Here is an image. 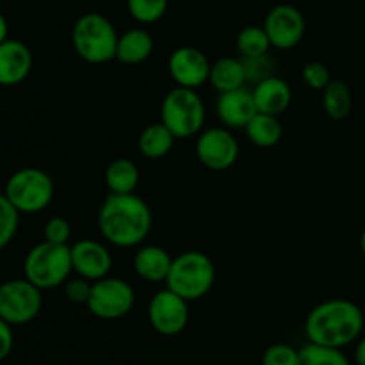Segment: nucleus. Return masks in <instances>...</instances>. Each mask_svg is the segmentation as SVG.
I'll use <instances>...</instances> for the list:
<instances>
[{
  "mask_svg": "<svg viewBox=\"0 0 365 365\" xmlns=\"http://www.w3.org/2000/svg\"><path fill=\"white\" fill-rule=\"evenodd\" d=\"M242 64H245V73H246V82H253V84H259V82L266 81L267 77H273V61L266 56L259 57H241Z\"/></svg>",
  "mask_w": 365,
  "mask_h": 365,
  "instance_id": "nucleus-29",
  "label": "nucleus"
},
{
  "mask_svg": "<svg viewBox=\"0 0 365 365\" xmlns=\"http://www.w3.org/2000/svg\"><path fill=\"white\" fill-rule=\"evenodd\" d=\"M0 4H2V0H0Z\"/></svg>",
  "mask_w": 365,
  "mask_h": 365,
  "instance_id": "nucleus-38",
  "label": "nucleus"
},
{
  "mask_svg": "<svg viewBox=\"0 0 365 365\" xmlns=\"http://www.w3.org/2000/svg\"><path fill=\"white\" fill-rule=\"evenodd\" d=\"M302 77L303 82H305L309 88L316 89V91H323V89L334 81L327 64L319 63V61H312V63L305 64V68H303L302 71Z\"/></svg>",
  "mask_w": 365,
  "mask_h": 365,
  "instance_id": "nucleus-31",
  "label": "nucleus"
},
{
  "mask_svg": "<svg viewBox=\"0 0 365 365\" xmlns=\"http://www.w3.org/2000/svg\"><path fill=\"white\" fill-rule=\"evenodd\" d=\"M205 103L196 89L175 86L160 103V121L177 139L195 138L205 125Z\"/></svg>",
  "mask_w": 365,
  "mask_h": 365,
  "instance_id": "nucleus-6",
  "label": "nucleus"
},
{
  "mask_svg": "<svg viewBox=\"0 0 365 365\" xmlns=\"http://www.w3.org/2000/svg\"><path fill=\"white\" fill-rule=\"evenodd\" d=\"M118 38L113 21L100 13H86L71 29V45L77 56L89 64H106L116 59Z\"/></svg>",
  "mask_w": 365,
  "mask_h": 365,
  "instance_id": "nucleus-3",
  "label": "nucleus"
},
{
  "mask_svg": "<svg viewBox=\"0 0 365 365\" xmlns=\"http://www.w3.org/2000/svg\"><path fill=\"white\" fill-rule=\"evenodd\" d=\"M14 346V335H13V327H11L7 321H4L0 317V362L6 360L11 355Z\"/></svg>",
  "mask_w": 365,
  "mask_h": 365,
  "instance_id": "nucleus-34",
  "label": "nucleus"
},
{
  "mask_svg": "<svg viewBox=\"0 0 365 365\" xmlns=\"http://www.w3.org/2000/svg\"><path fill=\"white\" fill-rule=\"evenodd\" d=\"M43 307L41 289L27 278H13L0 285V317L11 327H21L39 316Z\"/></svg>",
  "mask_w": 365,
  "mask_h": 365,
  "instance_id": "nucleus-8",
  "label": "nucleus"
},
{
  "mask_svg": "<svg viewBox=\"0 0 365 365\" xmlns=\"http://www.w3.org/2000/svg\"><path fill=\"white\" fill-rule=\"evenodd\" d=\"M299 365H351L342 349L327 348L309 342L299 349Z\"/></svg>",
  "mask_w": 365,
  "mask_h": 365,
  "instance_id": "nucleus-26",
  "label": "nucleus"
},
{
  "mask_svg": "<svg viewBox=\"0 0 365 365\" xmlns=\"http://www.w3.org/2000/svg\"><path fill=\"white\" fill-rule=\"evenodd\" d=\"M175 141L177 138L171 134L170 128L163 121H159V123H150L143 128L138 138V148L143 157L157 160L166 157L173 150Z\"/></svg>",
  "mask_w": 365,
  "mask_h": 365,
  "instance_id": "nucleus-20",
  "label": "nucleus"
},
{
  "mask_svg": "<svg viewBox=\"0 0 365 365\" xmlns=\"http://www.w3.org/2000/svg\"><path fill=\"white\" fill-rule=\"evenodd\" d=\"M209 82L220 93L245 88L246 73L242 59H235V57H221V59H217L210 68Z\"/></svg>",
  "mask_w": 365,
  "mask_h": 365,
  "instance_id": "nucleus-21",
  "label": "nucleus"
},
{
  "mask_svg": "<svg viewBox=\"0 0 365 365\" xmlns=\"http://www.w3.org/2000/svg\"><path fill=\"white\" fill-rule=\"evenodd\" d=\"M353 95L344 81H331L323 89V110L328 118L341 121L351 114Z\"/></svg>",
  "mask_w": 365,
  "mask_h": 365,
  "instance_id": "nucleus-24",
  "label": "nucleus"
},
{
  "mask_svg": "<svg viewBox=\"0 0 365 365\" xmlns=\"http://www.w3.org/2000/svg\"><path fill=\"white\" fill-rule=\"evenodd\" d=\"M262 365H299V349L291 344H273L264 351Z\"/></svg>",
  "mask_w": 365,
  "mask_h": 365,
  "instance_id": "nucleus-30",
  "label": "nucleus"
},
{
  "mask_svg": "<svg viewBox=\"0 0 365 365\" xmlns=\"http://www.w3.org/2000/svg\"><path fill=\"white\" fill-rule=\"evenodd\" d=\"M32 70L31 48L20 39L0 43V86L13 88L21 84Z\"/></svg>",
  "mask_w": 365,
  "mask_h": 365,
  "instance_id": "nucleus-15",
  "label": "nucleus"
},
{
  "mask_svg": "<svg viewBox=\"0 0 365 365\" xmlns=\"http://www.w3.org/2000/svg\"><path fill=\"white\" fill-rule=\"evenodd\" d=\"M195 150L200 163L210 171L230 170L239 159V143L227 127H212L200 132Z\"/></svg>",
  "mask_w": 365,
  "mask_h": 365,
  "instance_id": "nucleus-11",
  "label": "nucleus"
},
{
  "mask_svg": "<svg viewBox=\"0 0 365 365\" xmlns=\"http://www.w3.org/2000/svg\"><path fill=\"white\" fill-rule=\"evenodd\" d=\"M216 110L221 123L227 128H234V130L246 128L250 120L259 113L255 106V100H253V91H250L246 88L220 93Z\"/></svg>",
  "mask_w": 365,
  "mask_h": 365,
  "instance_id": "nucleus-16",
  "label": "nucleus"
},
{
  "mask_svg": "<svg viewBox=\"0 0 365 365\" xmlns=\"http://www.w3.org/2000/svg\"><path fill=\"white\" fill-rule=\"evenodd\" d=\"M7 38H9V25H7L6 16L0 13V43L6 41Z\"/></svg>",
  "mask_w": 365,
  "mask_h": 365,
  "instance_id": "nucleus-36",
  "label": "nucleus"
},
{
  "mask_svg": "<svg viewBox=\"0 0 365 365\" xmlns=\"http://www.w3.org/2000/svg\"><path fill=\"white\" fill-rule=\"evenodd\" d=\"M107 189L114 195H130L135 192L139 184V170L130 159H114L106 168L103 175Z\"/></svg>",
  "mask_w": 365,
  "mask_h": 365,
  "instance_id": "nucleus-23",
  "label": "nucleus"
},
{
  "mask_svg": "<svg viewBox=\"0 0 365 365\" xmlns=\"http://www.w3.org/2000/svg\"><path fill=\"white\" fill-rule=\"evenodd\" d=\"M216 282V266L212 259L203 252H184L175 257L166 287L177 292L185 302H198L205 298Z\"/></svg>",
  "mask_w": 365,
  "mask_h": 365,
  "instance_id": "nucleus-4",
  "label": "nucleus"
},
{
  "mask_svg": "<svg viewBox=\"0 0 365 365\" xmlns=\"http://www.w3.org/2000/svg\"><path fill=\"white\" fill-rule=\"evenodd\" d=\"M18 227H20V212L7 200V196L0 192V252L11 245Z\"/></svg>",
  "mask_w": 365,
  "mask_h": 365,
  "instance_id": "nucleus-28",
  "label": "nucleus"
},
{
  "mask_svg": "<svg viewBox=\"0 0 365 365\" xmlns=\"http://www.w3.org/2000/svg\"><path fill=\"white\" fill-rule=\"evenodd\" d=\"M134 303V289L128 282H125L123 278L106 277L93 282L91 294L86 307L98 319L116 321L130 314Z\"/></svg>",
  "mask_w": 365,
  "mask_h": 365,
  "instance_id": "nucleus-9",
  "label": "nucleus"
},
{
  "mask_svg": "<svg viewBox=\"0 0 365 365\" xmlns=\"http://www.w3.org/2000/svg\"><path fill=\"white\" fill-rule=\"evenodd\" d=\"M212 63L209 57L195 46H178L168 59V71L173 82L180 88L198 89L209 82Z\"/></svg>",
  "mask_w": 365,
  "mask_h": 365,
  "instance_id": "nucleus-13",
  "label": "nucleus"
},
{
  "mask_svg": "<svg viewBox=\"0 0 365 365\" xmlns=\"http://www.w3.org/2000/svg\"><path fill=\"white\" fill-rule=\"evenodd\" d=\"M127 9L138 24H155L166 14L168 0H127Z\"/></svg>",
  "mask_w": 365,
  "mask_h": 365,
  "instance_id": "nucleus-27",
  "label": "nucleus"
},
{
  "mask_svg": "<svg viewBox=\"0 0 365 365\" xmlns=\"http://www.w3.org/2000/svg\"><path fill=\"white\" fill-rule=\"evenodd\" d=\"M253 100L259 113L280 116L289 109L292 102V89L287 81L277 77H267L253 88Z\"/></svg>",
  "mask_w": 365,
  "mask_h": 365,
  "instance_id": "nucleus-17",
  "label": "nucleus"
},
{
  "mask_svg": "<svg viewBox=\"0 0 365 365\" xmlns=\"http://www.w3.org/2000/svg\"><path fill=\"white\" fill-rule=\"evenodd\" d=\"M360 250H362V255H364V259H365V228H364L362 235H360Z\"/></svg>",
  "mask_w": 365,
  "mask_h": 365,
  "instance_id": "nucleus-37",
  "label": "nucleus"
},
{
  "mask_svg": "<svg viewBox=\"0 0 365 365\" xmlns=\"http://www.w3.org/2000/svg\"><path fill=\"white\" fill-rule=\"evenodd\" d=\"M148 323L164 337L182 334L189 324V302L168 287L155 292L148 303Z\"/></svg>",
  "mask_w": 365,
  "mask_h": 365,
  "instance_id": "nucleus-10",
  "label": "nucleus"
},
{
  "mask_svg": "<svg viewBox=\"0 0 365 365\" xmlns=\"http://www.w3.org/2000/svg\"><path fill=\"white\" fill-rule=\"evenodd\" d=\"M153 38L145 29H130L118 38L116 59L123 64H141L152 56Z\"/></svg>",
  "mask_w": 365,
  "mask_h": 365,
  "instance_id": "nucleus-19",
  "label": "nucleus"
},
{
  "mask_svg": "<svg viewBox=\"0 0 365 365\" xmlns=\"http://www.w3.org/2000/svg\"><path fill=\"white\" fill-rule=\"evenodd\" d=\"M98 230L109 245L116 248L141 246L152 232L153 216L148 203L138 196L109 192L96 216Z\"/></svg>",
  "mask_w": 365,
  "mask_h": 365,
  "instance_id": "nucleus-1",
  "label": "nucleus"
},
{
  "mask_svg": "<svg viewBox=\"0 0 365 365\" xmlns=\"http://www.w3.org/2000/svg\"><path fill=\"white\" fill-rule=\"evenodd\" d=\"M93 282L86 280L82 277L68 278L64 282V296H66L68 302L75 303V305H86L91 294Z\"/></svg>",
  "mask_w": 365,
  "mask_h": 365,
  "instance_id": "nucleus-33",
  "label": "nucleus"
},
{
  "mask_svg": "<svg viewBox=\"0 0 365 365\" xmlns=\"http://www.w3.org/2000/svg\"><path fill=\"white\" fill-rule=\"evenodd\" d=\"M355 362L356 365H365V335L359 339L355 348Z\"/></svg>",
  "mask_w": 365,
  "mask_h": 365,
  "instance_id": "nucleus-35",
  "label": "nucleus"
},
{
  "mask_svg": "<svg viewBox=\"0 0 365 365\" xmlns=\"http://www.w3.org/2000/svg\"><path fill=\"white\" fill-rule=\"evenodd\" d=\"M246 135L250 141L259 148H273L282 141L284 135V125L280 123V118L273 114L257 113L246 125Z\"/></svg>",
  "mask_w": 365,
  "mask_h": 365,
  "instance_id": "nucleus-22",
  "label": "nucleus"
},
{
  "mask_svg": "<svg viewBox=\"0 0 365 365\" xmlns=\"http://www.w3.org/2000/svg\"><path fill=\"white\" fill-rule=\"evenodd\" d=\"M305 16L291 4H278L264 18V31L267 32L271 46L291 50L305 36Z\"/></svg>",
  "mask_w": 365,
  "mask_h": 365,
  "instance_id": "nucleus-12",
  "label": "nucleus"
},
{
  "mask_svg": "<svg viewBox=\"0 0 365 365\" xmlns=\"http://www.w3.org/2000/svg\"><path fill=\"white\" fill-rule=\"evenodd\" d=\"M235 46H237V52L241 53V57H259L269 52L271 41L264 27L250 25L239 32Z\"/></svg>",
  "mask_w": 365,
  "mask_h": 365,
  "instance_id": "nucleus-25",
  "label": "nucleus"
},
{
  "mask_svg": "<svg viewBox=\"0 0 365 365\" xmlns=\"http://www.w3.org/2000/svg\"><path fill=\"white\" fill-rule=\"evenodd\" d=\"M70 252L71 266L77 277L89 282L109 277L110 267H113V253L103 242L95 241V239H82L70 246Z\"/></svg>",
  "mask_w": 365,
  "mask_h": 365,
  "instance_id": "nucleus-14",
  "label": "nucleus"
},
{
  "mask_svg": "<svg viewBox=\"0 0 365 365\" xmlns=\"http://www.w3.org/2000/svg\"><path fill=\"white\" fill-rule=\"evenodd\" d=\"M73 273L70 245H53L43 241L29 250L24 260V274L41 291L56 289Z\"/></svg>",
  "mask_w": 365,
  "mask_h": 365,
  "instance_id": "nucleus-5",
  "label": "nucleus"
},
{
  "mask_svg": "<svg viewBox=\"0 0 365 365\" xmlns=\"http://www.w3.org/2000/svg\"><path fill=\"white\" fill-rule=\"evenodd\" d=\"M43 237L45 241L53 242V245H70L71 239V225L70 221L61 216L50 217L43 228Z\"/></svg>",
  "mask_w": 365,
  "mask_h": 365,
  "instance_id": "nucleus-32",
  "label": "nucleus"
},
{
  "mask_svg": "<svg viewBox=\"0 0 365 365\" xmlns=\"http://www.w3.org/2000/svg\"><path fill=\"white\" fill-rule=\"evenodd\" d=\"M364 324V312L356 303L334 298L310 310L305 319V335L312 344L344 349L362 337Z\"/></svg>",
  "mask_w": 365,
  "mask_h": 365,
  "instance_id": "nucleus-2",
  "label": "nucleus"
},
{
  "mask_svg": "<svg viewBox=\"0 0 365 365\" xmlns=\"http://www.w3.org/2000/svg\"><path fill=\"white\" fill-rule=\"evenodd\" d=\"M171 264H173V257L166 250L155 245H146L135 252L132 266H134L135 274L145 282H150V284L164 282L166 284Z\"/></svg>",
  "mask_w": 365,
  "mask_h": 365,
  "instance_id": "nucleus-18",
  "label": "nucleus"
},
{
  "mask_svg": "<svg viewBox=\"0 0 365 365\" xmlns=\"http://www.w3.org/2000/svg\"><path fill=\"white\" fill-rule=\"evenodd\" d=\"M53 180L39 168H21L6 182L4 195L20 214H38L52 203Z\"/></svg>",
  "mask_w": 365,
  "mask_h": 365,
  "instance_id": "nucleus-7",
  "label": "nucleus"
}]
</instances>
